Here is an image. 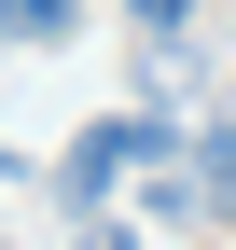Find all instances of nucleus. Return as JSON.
<instances>
[{
  "instance_id": "3",
  "label": "nucleus",
  "mask_w": 236,
  "mask_h": 250,
  "mask_svg": "<svg viewBox=\"0 0 236 250\" xmlns=\"http://www.w3.org/2000/svg\"><path fill=\"white\" fill-rule=\"evenodd\" d=\"M195 167H222V208H236V111L209 125V139H195Z\"/></svg>"
},
{
  "instance_id": "1",
  "label": "nucleus",
  "mask_w": 236,
  "mask_h": 250,
  "mask_svg": "<svg viewBox=\"0 0 236 250\" xmlns=\"http://www.w3.org/2000/svg\"><path fill=\"white\" fill-rule=\"evenodd\" d=\"M153 153H167V139H153L139 111H98L70 153H56V195H70V208H111V195H125V167H153Z\"/></svg>"
},
{
  "instance_id": "5",
  "label": "nucleus",
  "mask_w": 236,
  "mask_h": 250,
  "mask_svg": "<svg viewBox=\"0 0 236 250\" xmlns=\"http://www.w3.org/2000/svg\"><path fill=\"white\" fill-rule=\"evenodd\" d=\"M125 14H139V28H181V14H195V0H125Z\"/></svg>"
},
{
  "instance_id": "4",
  "label": "nucleus",
  "mask_w": 236,
  "mask_h": 250,
  "mask_svg": "<svg viewBox=\"0 0 236 250\" xmlns=\"http://www.w3.org/2000/svg\"><path fill=\"white\" fill-rule=\"evenodd\" d=\"M83 250H139V236H125V223H111V208H83Z\"/></svg>"
},
{
  "instance_id": "2",
  "label": "nucleus",
  "mask_w": 236,
  "mask_h": 250,
  "mask_svg": "<svg viewBox=\"0 0 236 250\" xmlns=\"http://www.w3.org/2000/svg\"><path fill=\"white\" fill-rule=\"evenodd\" d=\"M0 28H14V42H70V28H83V0H0Z\"/></svg>"
}]
</instances>
